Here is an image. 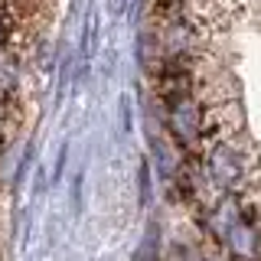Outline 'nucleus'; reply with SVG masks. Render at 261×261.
<instances>
[{"instance_id":"f257e3e1","label":"nucleus","mask_w":261,"mask_h":261,"mask_svg":"<svg viewBox=\"0 0 261 261\" xmlns=\"http://www.w3.org/2000/svg\"><path fill=\"white\" fill-rule=\"evenodd\" d=\"M13 124V95H0V144L7 141Z\"/></svg>"},{"instance_id":"f03ea898","label":"nucleus","mask_w":261,"mask_h":261,"mask_svg":"<svg viewBox=\"0 0 261 261\" xmlns=\"http://www.w3.org/2000/svg\"><path fill=\"white\" fill-rule=\"evenodd\" d=\"M13 39H16L13 20H10V13L4 10V4H0V46H13ZM13 49H16V46H13Z\"/></svg>"},{"instance_id":"7ed1b4c3","label":"nucleus","mask_w":261,"mask_h":261,"mask_svg":"<svg viewBox=\"0 0 261 261\" xmlns=\"http://www.w3.org/2000/svg\"><path fill=\"white\" fill-rule=\"evenodd\" d=\"M0 4H4V0H0Z\"/></svg>"}]
</instances>
